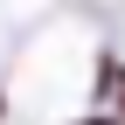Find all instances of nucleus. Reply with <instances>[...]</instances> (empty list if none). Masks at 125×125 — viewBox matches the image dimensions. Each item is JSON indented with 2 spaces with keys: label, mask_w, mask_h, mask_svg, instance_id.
Instances as JSON below:
<instances>
[{
  "label": "nucleus",
  "mask_w": 125,
  "mask_h": 125,
  "mask_svg": "<svg viewBox=\"0 0 125 125\" xmlns=\"http://www.w3.org/2000/svg\"><path fill=\"white\" fill-rule=\"evenodd\" d=\"M83 125H118V118H83Z\"/></svg>",
  "instance_id": "obj_1"
}]
</instances>
